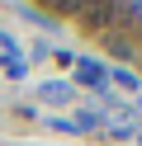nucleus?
Segmentation results:
<instances>
[{
    "label": "nucleus",
    "mask_w": 142,
    "mask_h": 146,
    "mask_svg": "<svg viewBox=\"0 0 142 146\" xmlns=\"http://www.w3.org/2000/svg\"><path fill=\"white\" fill-rule=\"evenodd\" d=\"M137 146H142V141H137Z\"/></svg>",
    "instance_id": "obj_3"
},
{
    "label": "nucleus",
    "mask_w": 142,
    "mask_h": 146,
    "mask_svg": "<svg viewBox=\"0 0 142 146\" xmlns=\"http://www.w3.org/2000/svg\"><path fill=\"white\" fill-rule=\"evenodd\" d=\"M38 94H43L47 104H66V99H71V85H57L52 80V85H38Z\"/></svg>",
    "instance_id": "obj_1"
},
{
    "label": "nucleus",
    "mask_w": 142,
    "mask_h": 146,
    "mask_svg": "<svg viewBox=\"0 0 142 146\" xmlns=\"http://www.w3.org/2000/svg\"><path fill=\"white\" fill-rule=\"evenodd\" d=\"M109 80H114V85H123V90H137V80H133L128 71H109Z\"/></svg>",
    "instance_id": "obj_2"
}]
</instances>
